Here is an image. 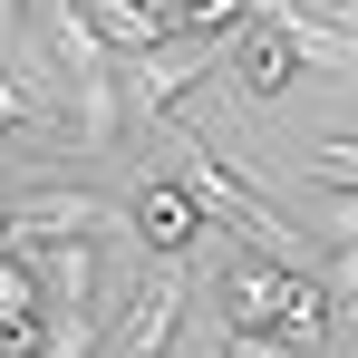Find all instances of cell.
Instances as JSON below:
<instances>
[{"label":"cell","mask_w":358,"mask_h":358,"mask_svg":"<svg viewBox=\"0 0 358 358\" xmlns=\"http://www.w3.org/2000/svg\"><path fill=\"white\" fill-rule=\"evenodd\" d=\"M300 175H310V184H339V194H358V136H320V145L300 155Z\"/></svg>","instance_id":"52a82bcc"},{"label":"cell","mask_w":358,"mask_h":358,"mask_svg":"<svg viewBox=\"0 0 358 358\" xmlns=\"http://www.w3.org/2000/svg\"><path fill=\"white\" fill-rule=\"evenodd\" d=\"M252 10H262V0H165V29H175V39H194V49H223Z\"/></svg>","instance_id":"8992f818"},{"label":"cell","mask_w":358,"mask_h":358,"mask_svg":"<svg viewBox=\"0 0 358 358\" xmlns=\"http://www.w3.org/2000/svg\"><path fill=\"white\" fill-rule=\"evenodd\" d=\"M213 291H223V320H233V329H281V300H291V262L233 252V262H213Z\"/></svg>","instance_id":"5b68a950"},{"label":"cell","mask_w":358,"mask_h":358,"mask_svg":"<svg viewBox=\"0 0 358 358\" xmlns=\"http://www.w3.org/2000/svg\"><path fill=\"white\" fill-rule=\"evenodd\" d=\"M213 78V49H194V39H155V49H136L126 59V117L136 126H175L184 97Z\"/></svg>","instance_id":"6da1fadb"},{"label":"cell","mask_w":358,"mask_h":358,"mask_svg":"<svg viewBox=\"0 0 358 358\" xmlns=\"http://www.w3.org/2000/svg\"><path fill=\"white\" fill-rule=\"evenodd\" d=\"M126 223H136V242H145L155 262H194V242H203V203H194L184 175H136Z\"/></svg>","instance_id":"7a4b0ae2"},{"label":"cell","mask_w":358,"mask_h":358,"mask_svg":"<svg viewBox=\"0 0 358 358\" xmlns=\"http://www.w3.org/2000/svg\"><path fill=\"white\" fill-rule=\"evenodd\" d=\"M184 291H194L184 262H165V271L107 320V358H165V349H175V329H184Z\"/></svg>","instance_id":"3957f363"},{"label":"cell","mask_w":358,"mask_h":358,"mask_svg":"<svg viewBox=\"0 0 358 358\" xmlns=\"http://www.w3.org/2000/svg\"><path fill=\"white\" fill-rule=\"evenodd\" d=\"M349 78H358V68H349Z\"/></svg>","instance_id":"8fae6325"},{"label":"cell","mask_w":358,"mask_h":358,"mask_svg":"<svg viewBox=\"0 0 358 358\" xmlns=\"http://www.w3.org/2000/svg\"><path fill=\"white\" fill-rule=\"evenodd\" d=\"M0 233H10V203H0Z\"/></svg>","instance_id":"30bf717a"},{"label":"cell","mask_w":358,"mask_h":358,"mask_svg":"<svg viewBox=\"0 0 358 358\" xmlns=\"http://www.w3.org/2000/svg\"><path fill=\"white\" fill-rule=\"evenodd\" d=\"M223 358H329L320 339H281V329H223Z\"/></svg>","instance_id":"ba28073f"},{"label":"cell","mask_w":358,"mask_h":358,"mask_svg":"<svg viewBox=\"0 0 358 358\" xmlns=\"http://www.w3.org/2000/svg\"><path fill=\"white\" fill-rule=\"evenodd\" d=\"M320 281H329V300H349L358 310V242H320V262H310Z\"/></svg>","instance_id":"9c48e42d"},{"label":"cell","mask_w":358,"mask_h":358,"mask_svg":"<svg viewBox=\"0 0 358 358\" xmlns=\"http://www.w3.org/2000/svg\"><path fill=\"white\" fill-rule=\"evenodd\" d=\"M223 59H233V78H242V97H252V107H281V97H291V78H300V49L281 39V20H271V10H252V20H242L233 39H223Z\"/></svg>","instance_id":"277c9868"}]
</instances>
